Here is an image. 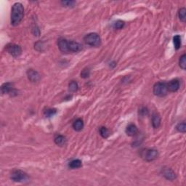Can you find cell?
I'll list each match as a JSON object with an SVG mask.
<instances>
[{"mask_svg": "<svg viewBox=\"0 0 186 186\" xmlns=\"http://www.w3.org/2000/svg\"><path fill=\"white\" fill-rule=\"evenodd\" d=\"M24 16V7L20 2H16L12 5L11 9L10 23L11 25L16 26L22 21Z\"/></svg>", "mask_w": 186, "mask_h": 186, "instance_id": "obj_1", "label": "cell"}, {"mask_svg": "<svg viewBox=\"0 0 186 186\" xmlns=\"http://www.w3.org/2000/svg\"><path fill=\"white\" fill-rule=\"evenodd\" d=\"M85 42L91 47H99L101 44V39L97 33H90L84 38Z\"/></svg>", "mask_w": 186, "mask_h": 186, "instance_id": "obj_2", "label": "cell"}, {"mask_svg": "<svg viewBox=\"0 0 186 186\" xmlns=\"http://www.w3.org/2000/svg\"><path fill=\"white\" fill-rule=\"evenodd\" d=\"M153 94L158 97H164L168 93L167 85L164 82H157L154 85L153 89Z\"/></svg>", "mask_w": 186, "mask_h": 186, "instance_id": "obj_3", "label": "cell"}, {"mask_svg": "<svg viewBox=\"0 0 186 186\" xmlns=\"http://www.w3.org/2000/svg\"><path fill=\"white\" fill-rule=\"evenodd\" d=\"M10 179L16 182H23L29 179L28 174L23 171L20 169H16L12 171L10 174Z\"/></svg>", "mask_w": 186, "mask_h": 186, "instance_id": "obj_4", "label": "cell"}, {"mask_svg": "<svg viewBox=\"0 0 186 186\" xmlns=\"http://www.w3.org/2000/svg\"><path fill=\"white\" fill-rule=\"evenodd\" d=\"M6 50L14 58H18L22 54V48L15 44H9L6 46Z\"/></svg>", "mask_w": 186, "mask_h": 186, "instance_id": "obj_5", "label": "cell"}, {"mask_svg": "<svg viewBox=\"0 0 186 186\" xmlns=\"http://www.w3.org/2000/svg\"><path fill=\"white\" fill-rule=\"evenodd\" d=\"M158 156V152L155 149H146L143 151V157L147 161H152L156 159Z\"/></svg>", "mask_w": 186, "mask_h": 186, "instance_id": "obj_6", "label": "cell"}, {"mask_svg": "<svg viewBox=\"0 0 186 186\" xmlns=\"http://www.w3.org/2000/svg\"><path fill=\"white\" fill-rule=\"evenodd\" d=\"M58 46L60 51L64 54H69V41L64 38H60L58 40Z\"/></svg>", "mask_w": 186, "mask_h": 186, "instance_id": "obj_7", "label": "cell"}, {"mask_svg": "<svg viewBox=\"0 0 186 186\" xmlns=\"http://www.w3.org/2000/svg\"><path fill=\"white\" fill-rule=\"evenodd\" d=\"M82 50V45L79 42L74 41H69V53H79Z\"/></svg>", "mask_w": 186, "mask_h": 186, "instance_id": "obj_8", "label": "cell"}, {"mask_svg": "<svg viewBox=\"0 0 186 186\" xmlns=\"http://www.w3.org/2000/svg\"><path fill=\"white\" fill-rule=\"evenodd\" d=\"M29 81L31 82H37L40 80V75L34 69H28L26 72Z\"/></svg>", "mask_w": 186, "mask_h": 186, "instance_id": "obj_9", "label": "cell"}, {"mask_svg": "<svg viewBox=\"0 0 186 186\" xmlns=\"http://www.w3.org/2000/svg\"><path fill=\"white\" fill-rule=\"evenodd\" d=\"M167 85V90L168 92L171 93H175L179 88V82L178 79H172L169 83H166Z\"/></svg>", "mask_w": 186, "mask_h": 186, "instance_id": "obj_10", "label": "cell"}, {"mask_svg": "<svg viewBox=\"0 0 186 186\" xmlns=\"http://www.w3.org/2000/svg\"><path fill=\"white\" fill-rule=\"evenodd\" d=\"M1 91L2 94H11L14 93L15 90L13 88V84L11 82H7L1 85Z\"/></svg>", "mask_w": 186, "mask_h": 186, "instance_id": "obj_11", "label": "cell"}, {"mask_svg": "<svg viewBox=\"0 0 186 186\" xmlns=\"http://www.w3.org/2000/svg\"><path fill=\"white\" fill-rule=\"evenodd\" d=\"M163 176L169 180H173L176 178V174L170 168H164L162 169Z\"/></svg>", "mask_w": 186, "mask_h": 186, "instance_id": "obj_12", "label": "cell"}, {"mask_svg": "<svg viewBox=\"0 0 186 186\" xmlns=\"http://www.w3.org/2000/svg\"><path fill=\"white\" fill-rule=\"evenodd\" d=\"M126 133L128 136L134 137L138 133V129L134 124H130L126 128Z\"/></svg>", "mask_w": 186, "mask_h": 186, "instance_id": "obj_13", "label": "cell"}, {"mask_svg": "<svg viewBox=\"0 0 186 186\" xmlns=\"http://www.w3.org/2000/svg\"><path fill=\"white\" fill-rule=\"evenodd\" d=\"M152 125L154 129H158L161 125V116L157 113H154L152 116Z\"/></svg>", "mask_w": 186, "mask_h": 186, "instance_id": "obj_14", "label": "cell"}, {"mask_svg": "<svg viewBox=\"0 0 186 186\" xmlns=\"http://www.w3.org/2000/svg\"><path fill=\"white\" fill-rule=\"evenodd\" d=\"M73 128L75 131L79 132V131L82 130V129L84 128V122L82 119H77V120H75L73 123Z\"/></svg>", "mask_w": 186, "mask_h": 186, "instance_id": "obj_15", "label": "cell"}, {"mask_svg": "<svg viewBox=\"0 0 186 186\" xmlns=\"http://www.w3.org/2000/svg\"><path fill=\"white\" fill-rule=\"evenodd\" d=\"M82 161L79 159L73 160V161H71L69 164V168H71V169H79V168L82 167Z\"/></svg>", "mask_w": 186, "mask_h": 186, "instance_id": "obj_16", "label": "cell"}, {"mask_svg": "<svg viewBox=\"0 0 186 186\" xmlns=\"http://www.w3.org/2000/svg\"><path fill=\"white\" fill-rule=\"evenodd\" d=\"M55 143L58 146H63V145L66 144V137L63 135H57L55 137V140H54Z\"/></svg>", "mask_w": 186, "mask_h": 186, "instance_id": "obj_17", "label": "cell"}, {"mask_svg": "<svg viewBox=\"0 0 186 186\" xmlns=\"http://www.w3.org/2000/svg\"><path fill=\"white\" fill-rule=\"evenodd\" d=\"M173 43H174V48L177 50L181 47L182 42H181V37L179 35H175V36L173 37Z\"/></svg>", "mask_w": 186, "mask_h": 186, "instance_id": "obj_18", "label": "cell"}, {"mask_svg": "<svg viewBox=\"0 0 186 186\" xmlns=\"http://www.w3.org/2000/svg\"><path fill=\"white\" fill-rule=\"evenodd\" d=\"M178 16L179 20L182 23H185L186 20V9L185 7H182L179 9Z\"/></svg>", "mask_w": 186, "mask_h": 186, "instance_id": "obj_19", "label": "cell"}, {"mask_svg": "<svg viewBox=\"0 0 186 186\" xmlns=\"http://www.w3.org/2000/svg\"><path fill=\"white\" fill-rule=\"evenodd\" d=\"M79 89V85L78 83L75 81H71V82L69 83V90H70L72 93H74V92H77Z\"/></svg>", "mask_w": 186, "mask_h": 186, "instance_id": "obj_20", "label": "cell"}, {"mask_svg": "<svg viewBox=\"0 0 186 186\" xmlns=\"http://www.w3.org/2000/svg\"><path fill=\"white\" fill-rule=\"evenodd\" d=\"M56 113H57V111L55 108H47L44 111V116L46 117H51V116H54Z\"/></svg>", "mask_w": 186, "mask_h": 186, "instance_id": "obj_21", "label": "cell"}, {"mask_svg": "<svg viewBox=\"0 0 186 186\" xmlns=\"http://www.w3.org/2000/svg\"><path fill=\"white\" fill-rule=\"evenodd\" d=\"M179 67L182 69V70H185L186 69V55L184 54L179 58Z\"/></svg>", "mask_w": 186, "mask_h": 186, "instance_id": "obj_22", "label": "cell"}, {"mask_svg": "<svg viewBox=\"0 0 186 186\" xmlns=\"http://www.w3.org/2000/svg\"><path fill=\"white\" fill-rule=\"evenodd\" d=\"M100 135H101L103 138H107L109 136V130L105 127H102L100 128Z\"/></svg>", "mask_w": 186, "mask_h": 186, "instance_id": "obj_23", "label": "cell"}, {"mask_svg": "<svg viewBox=\"0 0 186 186\" xmlns=\"http://www.w3.org/2000/svg\"><path fill=\"white\" fill-rule=\"evenodd\" d=\"M176 129L179 132L182 133H185L186 132V124L185 122H181L179 123L177 126H176Z\"/></svg>", "mask_w": 186, "mask_h": 186, "instance_id": "obj_24", "label": "cell"}, {"mask_svg": "<svg viewBox=\"0 0 186 186\" xmlns=\"http://www.w3.org/2000/svg\"><path fill=\"white\" fill-rule=\"evenodd\" d=\"M124 22L122 20H117L114 23V28L115 29H122L124 26Z\"/></svg>", "mask_w": 186, "mask_h": 186, "instance_id": "obj_25", "label": "cell"}, {"mask_svg": "<svg viewBox=\"0 0 186 186\" xmlns=\"http://www.w3.org/2000/svg\"><path fill=\"white\" fill-rule=\"evenodd\" d=\"M61 4L66 7H74L76 2L74 1H62Z\"/></svg>", "mask_w": 186, "mask_h": 186, "instance_id": "obj_26", "label": "cell"}, {"mask_svg": "<svg viewBox=\"0 0 186 186\" xmlns=\"http://www.w3.org/2000/svg\"><path fill=\"white\" fill-rule=\"evenodd\" d=\"M90 74V70L89 69H85L81 72V77L84 79H86L87 77H89Z\"/></svg>", "mask_w": 186, "mask_h": 186, "instance_id": "obj_27", "label": "cell"}, {"mask_svg": "<svg viewBox=\"0 0 186 186\" xmlns=\"http://www.w3.org/2000/svg\"><path fill=\"white\" fill-rule=\"evenodd\" d=\"M34 48L38 51H42V48H43V43L41 42H38L35 44L34 45Z\"/></svg>", "mask_w": 186, "mask_h": 186, "instance_id": "obj_28", "label": "cell"}, {"mask_svg": "<svg viewBox=\"0 0 186 186\" xmlns=\"http://www.w3.org/2000/svg\"><path fill=\"white\" fill-rule=\"evenodd\" d=\"M139 114H140V115H141V116H145V115H147L148 114V109H147V108H145V107L140 108V110L139 111Z\"/></svg>", "mask_w": 186, "mask_h": 186, "instance_id": "obj_29", "label": "cell"}, {"mask_svg": "<svg viewBox=\"0 0 186 186\" xmlns=\"http://www.w3.org/2000/svg\"><path fill=\"white\" fill-rule=\"evenodd\" d=\"M32 32H33V34L35 35V36H39L40 31H39V28L37 26L32 29Z\"/></svg>", "mask_w": 186, "mask_h": 186, "instance_id": "obj_30", "label": "cell"}]
</instances>
